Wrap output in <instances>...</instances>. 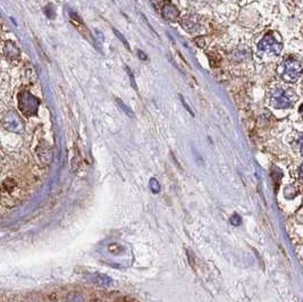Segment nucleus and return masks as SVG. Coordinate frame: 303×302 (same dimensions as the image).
<instances>
[{
	"label": "nucleus",
	"instance_id": "f257e3e1",
	"mask_svg": "<svg viewBox=\"0 0 303 302\" xmlns=\"http://www.w3.org/2000/svg\"><path fill=\"white\" fill-rule=\"evenodd\" d=\"M17 98H19L17 103H19L21 113L26 117L37 115L39 105H40V101L37 97H34L29 91H21Z\"/></svg>",
	"mask_w": 303,
	"mask_h": 302
},
{
	"label": "nucleus",
	"instance_id": "f03ea898",
	"mask_svg": "<svg viewBox=\"0 0 303 302\" xmlns=\"http://www.w3.org/2000/svg\"><path fill=\"white\" fill-rule=\"evenodd\" d=\"M270 101L271 105L278 109H286L293 106L295 103V94L292 93L290 90L276 89L271 92Z\"/></svg>",
	"mask_w": 303,
	"mask_h": 302
},
{
	"label": "nucleus",
	"instance_id": "a211bd4d",
	"mask_svg": "<svg viewBox=\"0 0 303 302\" xmlns=\"http://www.w3.org/2000/svg\"><path fill=\"white\" fill-rule=\"evenodd\" d=\"M140 56H141V57H142L143 59H147V56L144 55V52H143V51H139V57H140Z\"/></svg>",
	"mask_w": 303,
	"mask_h": 302
},
{
	"label": "nucleus",
	"instance_id": "dca6fc26",
	"mask_svg": "<svg viewBox=\"0 0 303 302\" xmlns=\"http://www.w3.org/2000/svg\"><path fill=\"white\" fill-rule=\"evenodd\" d=\"M181 99H182V103H183V105H184V107L186 108V110H188V111H189V113H190V114H191V115H195V114H193V113H192L191 108H190V107H189V105L185 103V101H184V99H183V98H182V97H181Z\"/></svg>",
	"mask_w": 303,
	"mask_h": 302
},
{
	"label": "nucleus",
	"instance_id": "9d476101",
	"mask_svg": "<svg viewBox=\"0 0 303 302\" xmlns=\"http://www.w3.org/2000/svg\"><path fill=\"white\" fill-rule=\"evenodd\" d=\"M112 31H114V33L116 34V37H117V38L119 39V40H121V41L123 42V44H124V45H125V47L129 49V50H131V47H130V44H129V41H128V40H126V39L124 38V36H123V34H122L121 32H118V31H117V30H116V29H112Z\"/></svg>",
	"mask_w": 303,
	"mask_h": 302
},
{
	"label": "nucleus",
	"instance_id": "0eeeda50",
	"mask_svg": "<svg viewBox=\"0 0 303 302\" xmlns=\"http://www.w3.org/2000/svg\"><path fill=\"white\" fill-rule=\"evenodd\" d=\"M161 14H163V16L165 17V19H166L167 21H171V22H175L179 15L178 9L169 1H167L164 5L163 9H161Z\"/></svg>",
	"mask_w": 303,
	"mask_h": 302
},
{
	"label": "nucleus",
	"instance_id": "7ed1b4c3",
	"mask_svg": "<svg viewBox=\"0 0 303 302\" xmlns=\"http://www.w3.org/2000/svg\"><path fill=\"white\" fill-rule=\"evenodd\" d=\"M302 74L301 63L297 59H286L284 61L283 79L286 82H295L300 79Z\"/></svg>",
	"mask_w": 303,
	"mask_h": 302
},
{
	"label": "nucleus",
	"instance_id": "39448f33",
	"mask_svg": "<svg viewBox=\"0 0 303 302\" xmlns=\"http://www.w3.org/2000/svg\"><path fill=\"white\" fill-rule=\"evenodd\" d=\"M258 49L260 51L267 52L270 55H278L281 50V44L280 41L276 40V38L271 34H266L258 44Z\"/></svg>",
	"mask_w": 303,
	"mask_h": 302
},
{
	"label": "nucleus",
	"instance_id": "1a4fd4ad",
	"mask_svg": "<svg viewBox=\"0 0 303 302\" xmlns=\"http://www.w3.org/2000/svg\"><path fill=\"white\" fill-rule=\"evenodd\" d=\"M116 101H117V104L119 105V107H121L122 109L125 111L126 115L130 116V117H135V115H134V113H133V111L131 110V108H129L124 103H123V101H121L119 99H116Z\"/></svg>",
	"mask_w": 303,
	"mask_h": 302
},
{
	"label": "nucleus",
	"instance_id": "9b49d317",
	"mask_svg": "<svg viewBox=\"0 0 303 302\" xmlns=\"http://www.w3.org/2000/svg\"><path fill=\"white\" fill-rule=\"evenodd\" d=\"M44 13H45V15L49 17V19H55L56 12H55V8L52 5H48L47 7H44Z\"/></svg>",
	"mask_w": 303,
	"mask_h": 302
},
{
	"label": "nucleus",
	"instance_id": "2eb2a0df",
	"mask_svg": "<svg viewBox=\"0 0 303 302\" xmlns=\"http://www.w3.org/2000/svg\"><path fill=\"white\" fill-rule=\"evenodd\" d=\"M126 69H128V74H129V76H130V79H131V82H132V84H133V86H134V89L137 91V86H136V83H135L134 76H133V73L131 72V69H130L129 67L126 68Z\"/></svg>",
	"mask_w": 303,
	"mask_h": 302
},
{
	"label": "nucleus",
	"instance_id": "f3484780",
	"mask_svg": "<svg viewBox=\"0 0 303 302\" xmlns=\"http://www.w3.org/2000/svg\"><path fill=\"white\" fill-rule=\"evenodd\" d=\"M123 301H124V302H139L137 300L133 299V298H130V297H125V298H123Z\"/></svg>",
	"mask_w": 303,
	"mask_h": 302
},
{
	"label": "nucleus",
	"instance_id": "4468645a",
	"mask_svg": "<svg viewBox=\"0 0 303 302\" xmlns=\"http://www.w3.org/2000/svg\"><path fill=\"white\" fill-rule=\"evenodd\" d=\"M231 223L233 224V225H235V226H238V225H239V223H241V217H239L238 215H233L231 217Z\"/></svg>",
	"mask_w": 303,
	"mask_h": 302
},
{
	"label": "nucleus",
	"instance_id": "423d86ee",
	"mask_svg": "<svg viewBox=\"0 0 303 302\" xmlns=\"http://www.w3.org/2000/svg\"><path fill=\"white\" fill-rule=\"evenodd\" d=\"M3 54H5L6 58L9 59V61H15V59L20 58L21 51L14 42L7 41L5 45H3Z\"/></svg>",
	"mask_w": 303,
	"mask_h": 302
},
{
	"label": "nucleus",
	"instance_id": "6e6552de",
	"mask_svg": "<svg viewBox=\"0 0 303 302\" xmlns=\"http://www.w3.org/2000/svg\"><path fill=\"white\" fill-rule=\"evenodd\" d=\"M93 282L96 283L97 285L104 286V285H110L112 280L107 275H96L93 279Z\"/></svg>",
	"mask_w": 303,
	"mask_h": 302
},
{
	"label": "nucleus",
	"instance_id": "20e7f679",
	"mask_svg": "<svg viewBox=\"0 0 303 302\" xmlns=\"http://www.w3.org/2000/svg\"><path fill=\"white\" fill-rule=\"evenodd\" d=\"M2 126L9 132L22 133L24 131V123L22 118L15 111H9L3 116Z\"/></svg>",
	"mask_w": 303,
	"mask_h": 302
},
{
	"label": "nucleus",
	"instance_id": "ddd939ff",
	"mask_svg": "<svg viewBox=\"0 0 303 302\" xmlns=\"http://www.w3.org/2000/svg\"><path fill=\"white\" fill-rule=\"evenodd\" d=\"M150 188H151V190H152V192H154V193H158V191H159V183H158V182L154 180V178H152V180L150 181Z\"/></svg>",
	"mask_w": 303,
	"mask_h": 302
},
{
	"label": "nucleus",
	"instance_id": "f8f14e48",
	"mask_svg": "<svg viewBox=\"0 0 303 302\" xmlns=\"http://www.w3.org/2000/svg\"><path fill=\"white\" fill-rule=\"evenodd\" d=\"M109 251H110L111 254H118V252L122 251V248L119 247L117 243H112L109 245Z\"/></svg>",
	"mask_w": 303,
	"mask_h": 302
}]
</instances>
